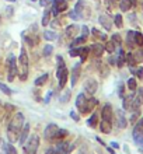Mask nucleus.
Segmentation results:
<instances>
[{
  "mask_svg": "<svg viewBox=\"0 0 143 154\" xmlns=\"http://www.w3.org/2000/svg\"><path fill=\"white\" fill-rule=\"evenodd\" d=\"M129 67H131V72L136 74L138 79H143V67H135V66H129Z\"/></svg>",
  "mask_w": 143,
  "mask_h": 154,
  "instance_id": "27",
  "label": "nucleus"
},
{
  "mask_svg": "<svg viewBox=\"0 0 143 154\" xmlns=\"http://www.w3.org/2000/svg\"><path fill=\"white\" fill-rule=\"evenodd\" d=\"M112 2H121V0H112Z\"/></svg>",
  "mask_w": 143,
  "mask_h": 154,
  "instance_id": "54",
  "label": "nucleus"
},
{
  "mask_svg": "<svg viewBox=\"0 0 143 154\" xmlns=\"http://www.w3.org/2000/svg\"><path fill=\"white\" fill-rule=\"evenodd\" d=\"M17 65L20 66V80L25 81L27 80V77H28V55L25 52V49L23 48L21 49V53H20V57H18V62H17Z\"/></svg>",
  "mask_w": 143,
  "mask_h": 154,
  "instance_id": "2",
  "label": "nucleus"
},
{
  "mask_svg": "<svg viewBox=\"0 0 143 154\" xmlns=\"http://www.w3.org/2000/svg\"><path fill=\"white\" fill-rule=\"evenodd\" d=\"M49 20H51V11L49 10H45V13H44V17H42V25L44 27H46V25L49 24Z\"/></svg>",
  "mask_w": 143,
  "mask_h": 154,
  "instance_id": "30",
  "label": "nucleus"
},
{
  "mask_svg": "<svg viewBox=\"0 0 143 154\" xmlns=\"http://www.w3.org/2000/svg\"><path fill=\"white\" fill-rule=\"evenodd\" d=\"M0 154H6V151H4V149H3V146L0 147Z\"/></svg>",
  "mask_w": 143,
  "mask_h": 154,
  "instance_id": "51",
  "label": "nucleus"
},
{
  "mask_svg": "<svg viewBox=\"0 0 143 154\" xmlns=\"http://www.w3.org/2000/svg\"><path fill=\"white\" fill-rule=\"evenodd\" d=\"M53 151H55V149H49V150L46 151V154H53Z\"/></svg>",
  "mask_w": 143,
  "mask_h": 154,
  "instance_id": "50",
  "label": "nucleus"
},
{
  "mask_svg": "<svg viewBox=\"0 0 143 154\" xmlns=\"http://www.w3.org/2000/svg\"><path fill=\"white\" fill-rule=\"evenodd\" d=\"M80 72H82V63H77V65L73 66V70H72V79H70V83L72 85H76L79 77H80Z\"/></svg>",
  "mask_w": 143,
  "mask_h": 154,
  "instance_id": "11",
  "label": "nucleus"
},
{
  "mask_svg": "<svg viewBox=\"0 0 143 154\" xmlns=\"http://www.w3.org/2000/svg\"><path fill=\"white\" fill-rule=\"evenodd\" d=\"M7 69H8V74L7 79L8 81H13L14 77L18 74V66H17V59L14 55H8L7 57Z\"/></svg>",
  "mask_w": 143,
  "mask_h": 154,
  "instance_id": "4",
  "label": "nucleus"
},
{
  "mask_svg": "<svg viewBox=\"0 0 143 154\" xmlns=\"http://www.w3.org/2000/svg\"><path fill=\"white\" fill-rule=\"evenodd\" d=\"M114 24L118 27V28H122V24H123V18L121 14H117V16L114 17Z\"/></svg>",
  "mask_w": 143,
  "mask_h": 154,
  "instance_id": "32",
  "label": "nucleus"
},
{
  "mask_svg": "<svg viewBox=\"0 0 143 154\" xmlns=\"http://www.w3.org/2000/svg\"><path fill=\"white\" fill-rule=\"evenodd\" d=\"M104 48H105V51H107L108 53H114V52H115V44L112 42V41H108Z\"/></svg>",
  "mask_w": 143,
  "mask_h": 154,
  "instance_id": "34",
  "label": "nucleus"
},
{
  "mask_svg": "<svg viewBox=\"0 0 143 154\" xmlns=\"http://www.w3.org/2000/svg\"><path fill=\"white\" fill-rule=\"evenodd\" d=\"M98 105V100H95V98H87L86 101V105H84V109H83V114H89V112H91V111L94 109L95 106Z\"/></svg>",
  "mask_w": 143,
  "mask_h": 154,
  "instance_id": "14",
  "label": "nucleus"
},
{
  "mask_svg": "<svg viewBox=\"0 0 143 154\" xmlns=\"http://www.w3.org/2000/svg\"><path fill=\"white\" fill-rule=\"evenodd\" d=\"M48 77H49V76H48V73H44L42 76H39V77L37 79V80L34 81V84L37 85V87H42V85H44V84L46 83V81H48Z\"/></svg>",
  "mask_w": 143,
  "mask_h": 154,
  "instance_id": "23",
  "label": "nucleus"
},
{
  "mask_svg": "<svg viewBox=\"0 0 143 154\" xmlns=\"http://www.w3.org/2000/svg\"><path fill=\"white\" fill-rule=\"evenodd\" d=\"M52 52H53V46L52 45H45V46H44V56L45 57H48V56H51V55H52Z\"/></svg>",
  "mask_w": 143,
  "mask_h": 154,
  "instance_id": "35",
  "label": "nucleus"
},
{
  "mask_svg": "<svg viewBox=\"0 0 143 154\" xmlns=\"http://www.w3.org/2000/svg\"><path fill=\"white\" fill-rule=\"evenodd\" d=\"M112 42H114L115 44V46H118V48H121V35H119V34H114V35H112Z\"/></svg>",
  "mask_w": 143,
  "mask_h": 154,
  "instance_id": "39",
  "label": "nucleus"
},
{
  "mask_svg": "<svg viewBox=\"0 0 143 154\" xmlns=\"http://www.w3.org/2000/svg\"><path fill=\"white\" fill-rule=\"evenodd\" d=\"M139 116V111H132V116H131V123H135L136 119Z\"/></svg>",
  "mask_w": 143,
  "mask_h": 154,
  "instance_id": "45",
  "label": "nucleus"
},
{
  "mask_svg": "<svg viewBox=\"0 0 143 154\" xmlns=\"http://www.w3.org/2000/svg\"><path fill=\"white\" fill-rule=\"evenodd\" d=\"M123 90H125V87H123V84L121 83V85H119V88H118V94H119V97L123 98L125 95H123Z\"/></svg>",
  "mask_w": 143,
  "mask_h": 154,
  "instance_id": "47",
  "label": "nucleus"
},
{
  "mask_svg": "<svg viewBox=\"0 0 143 154\" xmlns=\"http://www.w3.org/2000/svg\"><path fill=\"white\" fill-rule=\"evenodd\" d=\"M133 42H135V45H138V46H143V34L142 32H136L135 31Z\"/></svg>",
  "mask_w": 143,
  "mask_h": 154,
  "instance_id": "26",
  "label": "nucleus"
},
{
  "mask_svg": "<svg viewBox=\"0 0 143 154\" xmlns=\"http://www.w3.org/2000/svg\"><path fill=\"white\" fill-rule=\"evenodd\" d=\"M89 53H90V48H82L80 49V55H79V56H80V63H83V62L86 60L87 59V56H89Z\"/></svg>",
  "mask_w": 143,
  "mask_h": 154,
  "instance_id": "28",
  "label": "nucleus"
},
{
  "mask_svg": "<svg viewBox=\"0 0 143 154\" xmlns=\"http://www.w3.org/2000/svg\"><path fill=\"white\" fill-rule=\"evenodd\" d=\"M97 122H98V114L97 112H94V114L91 115V118L87 121V123L91 126V128H95L97 126Z\"/></svg>",
  "mask_w": 143,
  "mask_h": 154,
  "instance_id": "29",
  "label": "nucleus"
},
{
  "mask_svg": "<svg viewBox=\"0 0 143 154\" xmlns=\"http://www.w3.org/2000/svg\"><path fill=\"white\" fill-rule=\"evenodd\" d=\"M66 8H67V2H65V0H53V6H52V10H51V14L58 16L59 13L65 11Z\"/></svg>",
  "mask_w": 143,
  "mask_h": 154,
  "instance_id": "7",
  "label": "nucleus"
},
{
  "mask_svg": "<svg viewBox=\"0 0 143 154\" xmlns=\"http://www.w3.org/2000/svg\"><path fill=\"white\" fill-rule=\"evenodd\" d=\"M126 84H128V88L131 90V91H135V90L138 88V85H136V80L133 79V77H131V79L128 80Z\"/></svg>",
  "mask_w": 143,
  "mask_h": 154,
  "instance_id": "33",
  "label": "nucleus"
},
{
  "mask_svg": "<svg viewBox=\"0 0 143 154\" xmlns=\"http://www.w3.org/2000/svg\"><path fill=\"white\" fill-rule=\"evenodd\" d=\"M24 126V115L21 112H17L14 116L11 118V121L8 122L7 126V139L10 143L18 142V137H20V132Z\"/></svg>",
  "mask_w": 143,
  "mask_h": 154,
  "instance_id": "1",
  "label": "nucleus"
},
{
  "mask_svg": "<svg viewBox=\"0 0 143 154\" xmlns=\"http://www.w3.org/2000/svg\"><path fill=\"white\" fill-rule=\"evenodd\" d=\"M131 7H132V0H121V4H119L121 11H128Z\"/></svg>",
  "mask_w": 143,
  "mask_h": 154,
  "instance_id": "25",
  "label": "nucleus"
},
{
  "mask_svg": "<svg viewBox=\"0 0 143 154\" xmlns=\"http://www.w3.org/2000/svg\"><path fill=\"white\" fill-rule=\"evenodd\" d=\"M33 2H35V0H33Z\"/></svg>",
  "mask_w": 143,
  "mask_h": 154,
  "instance_id": "56",
  "label": "nucleus"
},
{
  "mask_svg": "<svg viewBox=\"0 0 143 154\" xmlns=\"http://www.w3.org/2000/svg\"><path fill=\"white\" fill-rule=\"evenodd\" d=\"M100 130H101V133H104V134H110L111 133V122L102 119V121L100 122Z\"/></svg>",
  "mask_w": 143,
  "mask_h": 154,
  "instance_id": "19",
  "label": "nucleus"
},
{
  "mask_svg": "<svg viewBox=\"0 0 143 154\" xmlns=\"http://www.w3.org/2000/svg\"><path fill=\"white\" fill-rule=\"evenodd\" d=\"M133 101H135V93L132 91V94L123 97V102H122V106L125 111H131L132 109V105H133Z\"/></svg>",
  "mask_w": 143,
  "mask_h": 154,
  "instance_id": "13",
  "label": "nucleus"
},
{
  "mask_svg": "<svg viewBox=\"0 0 143 154\" xmlns=\"http://www.w3.org/2000/svg\"><path fill=\"white\" fill-rule=\"evenodd\" d=\"M58 130H59V128H58V125H55V123H49V125L46 126V129L44 130V137H45L46 140H48V142H52V140H56Z\"/></svg>",
  "mask_w": 143,
  "mask_h": 154,
  "instance_id": "6",
  "label": "nucleus"
},
{
  "mask_svg": "<svg viewBox=\"0 0 143 154\" xmlns=\"http://www.w3.org/2000/svg\"><path fill=\"white\" fill-rule=\"evenodd\" d=\"M70 115H72V118H73L74 121H79V119H80V118H79L76 114H74V112H70Z\"/></svg>",
  "mask_w": 143,
  "mask_h": 154,
  "instance_id": "49",
  "label": "nucleus"
},
{
  "mask_svg": "<svg viewBox=\"0 0 143 154\" xmlns=\"http://www.w3.org/2000/svg\"><path fill=\"white\" fill-rule=\"evenodd\" d=\"M79 31H80V27L76 24H72V25H67L65 29V35L67 38H70V39H73V38H76V35L79 34Z\"/></svg>",
  "mask_w": 143,
  "mask_h": 154,
  "instance_id": "10",
  "label": "nucleus"
},
{
  "mask_svg": "<svg viewBox=\"0 0 143 154\" xmlns=\"http://www.w3.org/2000/svg\"><path fill=\"white\" fill-rule=\"evenodd\" d=\"M115 123H117V128H118V129H125L128 125L126 118H125V115H123V112L121 109H118L115 112Z\"/></svg>",
  "mask_w": 143,
  "mask_h": 154,
  "instance_id": "8",
  "label": "nucleus"
},
{
  "mask_svg": "<svg viewBox=\"0 0 143 154\" xmlns=\"http://www.w3.org/2000/svg\"><path fill=\"white\" fill-rule=\"evenodd\" d=\"M0 21H2V16H0Z\"/></svg>",
  "mask_w": 143,
  "mask_h": 154,
  "instance_id": "55",
  "label": "nucleus"
},
{
  "mask_svg": "<svg viewBox=\"0 0 143 154\" xmlns=\"http://www.w3.org/2000/svg\"><path fill=\"white\" fill-rule=\"evenodd\" d=\"M28 133H30V123H24L23 129L20 132V137H18V143L20 144H24L25 140L28 139Z\"/></svg>",
  "mask_w": 143,
  "mask_h": 154,
  "instance_id": "15",
  "label": "nucleus"
},
{
  "mask_svg": "<svg viewBox=\"0 0 143 154\" xmlns=\"http://www.w3.org/2000/svg\"><path fill=\"white\" fill-rule=\"evenodd\" d=\"M93 35H94L95 38H100V39H102V41H107V39H108L105 34L101 32V31H98L97 28H93Z\"/></svg>",
  "mask_w": 143,
  "mask_h": 154,
  "instance_id": "31",
  "label": "nucleus"
},
{
  "mask_svg": "<svg viewBox=\"0 0 143 154\" xmlns=\"http://www.w3.org/2000/svg\"><path fill=\"white\" fill-rule=\"evenodd\" d=\"M108 150H110V153H111V154H115V151L112 150V149H108Z\"/></svg>",
  "mask_w": 143,
  "mask_h": 154,
  "instance_id": "52",
  "label": "nucleus"
},
{
  "mask_svg": "<svg viewBox=\"0 0 143 154\" xmlns=\"http://www.w3.org/2000/svg\"><path fill=\"white\" fill-rule=\"evenodd\" d=\"M86 101H87V97L84 93H80L76 98V106H77V109L80 111L83 114V109H84V105H86Z\"/></svg>",
  "mask_w": 143,
  "mask_h": 154,
  "instance_id": "16",
  "label": "nucleus"
},
{
  "mask_svg": "<svg viewBox=\"0 0 143 154\" xmlns=\"http://www.w3.org/2000/svg\"><path fill=\"white\" fill-rule=\"evenodd\" d=\"M7 2H16V0H7Z\"/></svg>",
  "mask_w": 143,
  "mask_h": 154,
  "instance_id": "53",
  "label": "nucleus"
},
{
  "mask_svg": "<svg viewBox=\"0 0 143 154\" xmlns=\"http://www.w3.org/2000/svg\"><path fill=\"white\" fill-rule=\"evenodd\" d=\"M27 140L28 142L24 143V154H37L38 147H39V137L37 134H33Z\"/></svg>",
  "mask_w": 143,
  "mask_h": 154,
  "instance_id": "3",
  "label": "nucleus"
},
{
  "mask_svg": "<svg viewBox=\"0 0 143 154\" xmlns=\"http://www.w3.org/2000/svg\"><path fill=\"white\" fill-rule=\"evenodd\" d=\"M69 100H70V90H65V93L61 95L59 101H61V102H67Z\"/></svg>",
  "mask_w": 143,
  "mask_h": 154,
  "instance_id": "36",
  "label": "nucleus"
},
{
  "mask_svg": "<svg viewBox=\"0 0 143 154\" xmlns=\"http://www.w3.org/2000/svg\"><path fill=\"white\" fill-rule=\"evenodd\" d=\"M132 136H133V140H135L136 144H142L143 143V118H140L139 122L135 125Z\"/></svg>",
  "mask_w": 143,
  "mask_h": 154,
  "instance_id": "5",
  "label": "nucleus"
},
{
  "mask_svg": "<svg viewBox=\"0 0 143 154\" xmlns=\"http://www.w3.org/2000/svg\"><path fill=\"white\" fill-rule=\"evenodd\" d=\"M125 62H126L129 66H135L136 63H138V60H136L135 57V53H128V55H125Z\"/></svg>",
  "mask_w": 143,
  "mask_h": 154,
  "instance_id": "24",
  "label": "nucleus"
},
{
  "mask_svg": "<svg viewBox=\"0 0 143 154\" xmlns=\"http://www.w3.org/2000/svg\"><path fill=\"white\" fill-rule=\"evenodd\" d=\"M133 35H135V31H128L126 41H128V44H129V45L133 44Z\"/></svg>",
  "mask_w": 143,
  "mask_h": 154,
  "instance_id": "42",
  "label": "nucleus"
},
{
  "mask_svg": "<svg viewBox=\"0 0 143 154\" xmlns=\"http://www.w3.org/2000/svg\"><path fill=\"white\" fill-rule=\"evenodd\" d=\"M80 49H82V48H76V49H74V48H72V51H70V52H69V55H70V56H72V57H74V56H79V55H80Z\"/></svg>",
  "mask_w": 143,
  "mask_h": 154,
  "instance_id": "43",
  "label": "nucleus"
},
{
  "mask_svg": "<svg viewBox=\"0 0 143 154\" xmlns=\"http://www.w3.org/2000/svg\"><path fill=\"white\" fill-rule=\"evenodd\" d=\"M51 2H53V0H39V4H41L42 7H46Z\"/></svg>",
  "mask_w": 143,
  "mask_h": 154,
  "instance_id": "48",
  "label": "nucleus"
},
{
  "mask_svg": "<svg viewBox=\"0 0 143 154\" xmlns=\"http://www.w3.org/2000/svg\"><path fill=\"white\" fill-rule=\"evenodd\" d=\"M90 51H93L94 56L100 57V56H102V53H104L105 48H104V46H102L101 44H93V45L90 46Z\"/></svg>",
  "mask_w": 143,
  "mask_h": 154,
  "instance_id": "18",
  "label": "nucleus"
},
{
  "mask_svg": "<svg viewBox=\"0 0 143 154\" xmlns=\"http://www.w3.org/2000/svg\"><path fill=\"white\" fill-rule=\"evenodd\" d=\"M67 136V132L65 129H59L58 130V134H56V140H63V139Z\"/></svg>",
  "mask_w": 143,
  "mask_h": 154,
  "instance_id": "40",
  "label": "nucleus"
},
{
  "mask_svg": "<svg viewBox=\"0 0 143 154\" xmlns=\"http://www.w3.org/2000/svg\"><path fill=\"white\" fill-rule=\"evenodd\" d=\"M69 17L72 18V20H76V21H77V20H82V16H80V14H77V13L74 11V10L69 14Z\"/></svg>",
  "mask_w": 143,
  "mask_h": 154,
  "instance_id": "44",
  "label": "nucleus"
},
{
  "mask_svg": "<svg viewBox=\"0 0 143 154\" xmlns=\"http://www.w3.org/2000/svg\"><path fill=\"white\" fill-rule=\"evenodd\" d=\"M97 81L94 80V79H87L86 83H84V90H86L87 93L90 94V95H93V94H95V91H97Z\"/></svg>",
  "mask_w": 143,
  "mask_h": 154,
  "instance_id": "9",
  "label": "nucleus"
},
{
  "mask_svg": "<svg viewBox=\"0 0 143 154\" xmlns=\"http://www.w3.org/2000/svg\"><path fill=\"white\" fill-rule=\"evenodd\" d=\"M83 10H84V0H79L77 3H76V6H74V11L77 13V14H80L82 18H84V13H83Z\"/></svg>",
  "mask_w": 143,
  "mask_h": 154,
  "instance_id": "21",
  "label": "nucleus"
},
{
  "mask_svg": "<svg viewBox=\"0 0 143 154\" xmlns=\"http://www.w3.org/2000/svg\"><path fill=\"white\" fill-rule=\"evenodd\" d=\"M118 59H117V66L118 67H122L123 65H125V52L122 51V48L118 49Z\"/></svg>",
  "mask_w": 143,
  "mask_h": 154,
  "instance_id": "22",
  "label": "nucleus"
},
{
  "mask_svg": "<svg viewBox=\"0 0 143 154\" xmlns=\"http://www.w3.org/2000/svg\"><path fill=\"white\" fill-rule=\"evenodd\" d=\"M98 20H100V24H101L102 27L107 29V31H111V28H112V23H111L110 17L105 16V14H101Z\"/></svg>",
  "mask_w": 143,
  "mask_h": 154,
  "instance_id": "17",
  "label": "nucleus"
},
{
  "mask_svg": "<svg viewBox=\"0 0 143 154\" xmlns=\"http://www.w3.org/2000/svg\"><path fill=\"white\" fill-rule=\"evenodd\" d=\"M80 29H82V35H83V37H86V38L89 37V34H90V31H89V27H87V25L82 27Z\"/></svg>",
  "mask_w": 143,
  "mask_h": 154,
  "instance_id": "46",
  "label": "nucleus"
},
{
  "mask_svg": "<svg viewBox=\"0 0 143 154\" xmlns=\"http://www.w3.org/2000/svg\"><path fill=\"white\" fill-rule=\"evenodd\" d=\"M101 118L104 121L111 122V119H112V105H111V104H105V105L102 106Z\"/></svg>",
  "mask_w": 143,
  "mask_h": 154,
  "instance_id": "12",
  "label": "nucleus"
},
{
  "mask_svg": "<svg viewBox=\"0 0 143 154\" xmlns=\"http://www.w3.org/2000/svg\"><path fill=\"white\" fill-rule=\"evenodd\" d=\"M86 39H87V38H86V37H83V35H82L80 38H76V39H74L73 42H72V45H70V46H72V48H74V46H79V45L83 44V42H84Z\"/></svg>",
  "mask_w": 143,
  "mask_h": 154,
  "instance_id": "38",
  "label": "nucleus"
},
{
  "mask_svg": "<svg viewBox=\"0 0 143 154\" xmlns=\"http://www.w3.org/2000/svg\"><path fill=\"white\" fill-rule=\"evenodd\" d=\"M2 146H3V149H4V151H6V154H17L16 147L13 146L11 143L3 142V143H2Z\"/></svg>",
  "mask_w": 143,
  "mask_h": 154,
  "instance_id": "20",
  "label": "nucleus"
},
{
  "mask_svg": "<svg viewBox=\"0 0 143 154\" xmlns=\"http://www.w3.org/2000/svg\"><path fill=\"white\" fill-rule=\"evenodd\" d=\"M44 38H45L46 41H53L56 38V34L53 32V31H45V32H44Z\"/></svg>",
  "mask_w": 143,
  "mask_h": 154,
  "instance_id": "37",
  "label": "nucleus"
},
{
  "mask_svg": "<svg viewBox=\"0 0 143 154\" xmlns=\"http://www.w3.org/2000/svg\"><path fill=\"white\" fill-rule=\"evenodd\" d=\"M0 90H2V91H3V93L6 94V95H11V93H13L11 90L8 88V87H7L6 84H3V83H0Z\"/></svg>",
  "mask_w": 143,
  "mask_h": 154,
  "instance_id": "41",
  "label": "nucleus"
}]
</instances>
